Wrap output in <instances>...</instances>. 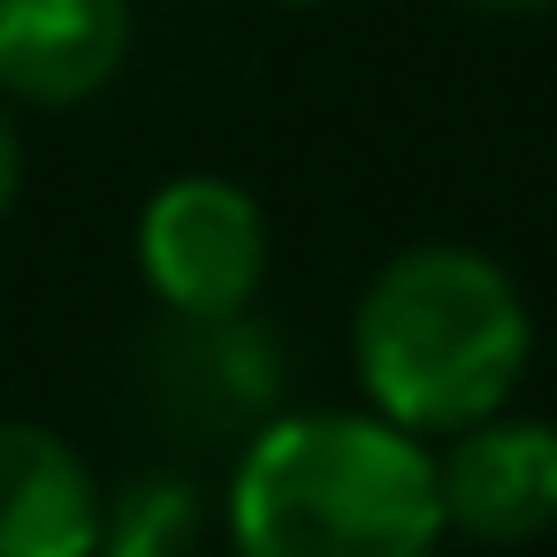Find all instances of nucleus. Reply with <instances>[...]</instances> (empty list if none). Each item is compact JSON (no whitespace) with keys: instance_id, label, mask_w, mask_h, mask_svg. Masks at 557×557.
Wrapping results in <instances>:
<instances>
[{"instance_id":"6","label":"nucleus","mask_w":557,"mask_h":557,"mask_svg":"<svg viewBox=\"0 0 557 557\" xmlns=\"http://www.w3.org/2000/svg\"><path fill=\"white\" fill-rule=\"evenodd\" d=\"M131 0H0V100L77 108L131 62Z\"/></svg>"},{"instance_id":"3","label":"nucleus","mask_w":557,"mask_h":557,"mask_svg":"<svg viewBox=\"0 0 557 557\" xmlns=\"http://www.w3.org/2000/svg\"><path fill=\"white\" fill-rule=\"evenodd\" d=\"M268 214L237 176L184 169L138 207V275L161 313H252L268 283Z\"/></svg>"},{"instance_id":"5","label":"nucleus","mask_w":557,"mask_h":557,"mask_svg":"<svg viewBox=\"0 0 557 557\" xmlns=\"http://www.w3.org/2000/svg\"><path fill=\"white\" fill-rule=\"evenodd\" d=\"M443 527L488 549L542 542L557 527V428L534 412H488L435 443Z\"/></svg>"},{"instance_id":"1","label":"nucleus","mask_w":557,"mask_h":557,"mask_svg":"<svg viewBox=\"0 0 557 557\" xmlns=\"http://www.w3.org/2000/svg\"><path fill=\"white\" fill-rule=\"evenodd\" d=\"M222 534L237 557H435V443L374 405L275 412L230 450Z\"/></svg>"},{"instance_id":"10","label":"nucleus","mask_w":557,"mask_h":557,"mask_svg":"<svg viewBox=\"0 0 557 557\" xmlns=\"http://www.w3.org/2000/svg\"><path fill=\"white\" fill-rule=\"evenodd\" d=\"M458 9H473V16H549L557 0H458Z\"/></svg>"},{"instance_id":"2","label":"nucleus","mask_w":557,"mask_h":557,"mask_svg":"<svg viewBox=\"0 0 557 557\" xmlns=\"http://www.w3.org/2000/svg\"><path fill=\"white\" fill-rule=\"evenodd\" d=\"M534 359V313L511 268L481 245L428 237L389 252L351 306L359 405L420 443H443L511 405Z\"/></svg>"},{"instance_id":"7","label":"nucleus","mask_w":557,"mask_h":557,"mask_svg":"<svg viewBox=\"0 0 557 557\" xmlns=\"http://www.w3.org/2000/svg\"><path fill=\"white\" fill-rule=\"evenodd\" d=\"M108 488L47 420H0V557H100Z\"/></svg>"},{"instance_id":"9","label":"nucleus","mask_w":557,"mask_h":557,"mask_svg":"<svg viewBox=\"0 0 557 557\" xmlns=\"http://www.w3.org/2000/svg\"><path fill=\"white\" fill-rule=\"evenodd\" d=\"M16 191H24V138H16V115H9V100H0V214L16 207Z\"/></svg>"},{"instance_id":"11","label":"nucleus","mask_w":557,"mask_h":557,"mask_svg":"<svg viewBox=\"0 0 557 557\" xmlns=\"http://www.w3.org/2000/svg\"><path fill=\"white\" fill-rule=\"evenodd\" d=\"M283 9H313V0H283Z\"/></svg>"},{"instance_id":"4","label":"nucleus","mask_w":557,"mask_h":557,"mask_svg":"<svg viewBox=\"0 0 557 557\" xmlns=\"http://www.w3.org/2000/svg\"><path fill=\"white\" fill-rule=\"evenodd\" d=\"M290 359L268 321L252 313H161V336L146 344V405L184 443L237 450L252 428L283 412Z\"/></svg>"},{"instance_id":"8","label":"nucleus","mask_w":557,"mask_h":557,"mask_svg":"<svg viewBox=\"0 0 557 557\" xmlns=\"http://www.w3.org/2000/svg\"><path fill=\"white\" fill-rule=\"evenodd\" d=\"M207 549V488L176 466H146L108 488L100 557H199Z\"/></svg>"}]
</instances>
